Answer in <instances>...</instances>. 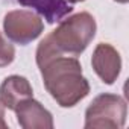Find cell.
<instances>
[{"mask_svg":"<svg viewBox=\"0 0 129 129\" xmlns=\"http://www.w3.org/2000/svg\"><path fill=\"white\" fill-rule=\"evenodd\" d=\"M17 2L23 6L32 8L47 20V23H59L66 15H69L73 8L70 3H67L66 0H17Z\"/></svg>","mask_w":129,"mask_h":129,"instance_id":"8","label":"cell"},{"mask_svg":"<svg viewBox=\"0 0 129 129\" xmlns=\"http://www.w3.org/2000/svg\"><path fill=\"white\" fill-rule=\"evenodd\" d=\"M40 72L47 93L61 108H73L90 93V84L76 58L56 56L41 66Z\"/></svg>","mask_w":129,"mask_h":129,"instance_id":"2","label":"cell"},{"mask_svg":"<svg viewBox=\"0 0 129 129\" xmlns=\"http://www.w3.org/2000/svg\"><path fill=\"white\" fill-rule=\"evenodd\" d=\"M17 121L23 129H52L53 117L38 100L27 97L21 100L14 109Z\"/></svg>","mask_w":129,"mask_h":129,"instance_id":"6","label":"cell"},{"mask_svg":"<svg viewBox=\"0 0 129 129\" xmlns=\"http://www.w3.org/2000/svg\"><path fill=\"white\" fill-rule=\"evenodd\" d=\"M67 3H70V5H73V3H79V2H84V0H66Z\"/></svg>","mask_w":129,"mask_h":129,"instance_id":"11","label":"cell"},{"mask_svg":"<svg viewBox=\"0 0 129 129\" xmlns=\"http://www.w3.org/2000/svg\"><path fill=\"white\" fill-rule=\"evenodd\" d=\"M91 66L94 73L100 78L103 84L112 85L121 72V56L118 50L111 44L100 43L93 52Z\"/></svg>","mask_w":129,"mask_h":129,"instance_id":"5","label":"cell"},{"mask_svg":"<svg viewBox=\"0 0 129 129\" xmlns=\"http://www.w3.org/2000/svg\"><path fill=\"white\" fill-rule=\"evenodd\" d=\"M15 59V47L0 32V69L8 67Z\"/></svg>","mask_w":129,"mask_h":129,"instance_id":"9","label":"cell"},{"mask_svg":"<svg viewBox=\"0 0 129 129\" xmlns=\"http://www.w3.org/2000/svg\"><path fill=\"white\" fill-rule=\"evenodd\" d=\"M97 24L90 12H78L61 20L55 30L44 37L37 47L38 69L50 59L69 53L79 56L96 37Z\"/></svg>","mask_w":129,"mask_h":129,"instance_id":"1","label":"cell"},{"mask_svg":"<svg viewBox=\"0 0 129 129\" xmlns=\"http://www.w3.org/2000/svg\"><path fill=\"white\" fill-rule=\"evenodd\" d=\"M127 105L118 94L103 93L93 99L85 111V129H120L126 124Z\"/></svg>","mask_w":129,"mask_h":129,"instance_id":"3","label":"cell"},{"mask_svg":"<svg viewBox=\"0 0 129 129\" xmlns=\"http://www.w3.org/2000/svg\"><path fill=\"white\" fill-rule=\"evenodd\" d=\"M32 96H34L32 85L24 76H18V75L8 76L3 79L2 85H0V102L5 108L11 111H14L21 100Z\"/></svg>","mask_w":129,"mask_h":129,"instance_id":"7","label":"cell"},{"mask_svg":"<svg viewBox=\"0 0 129 129\" xmlns=\"http://www.w3.org/2000/svg\"><path fill=\"white\" fill-rule=\"evenodd\" d=\"M114 2H117V3H127L129 0H114Z\"/></svg>","mask_w":129,"mask_h":129,"instance_id":"12","label":"cell"},{"mask_svg":"<svg viewBox=\"0 0 129 129\" xmlns=\"http://www.w3.org/2000/svg\"><path fill=\"white\" fill-rule=\"evenodd\" d=\"M5 106L2 105V102H0V129H6L8 127V124H6V121H5Z\"/></svg>","mask_w":129,"mask_h":129,"instance_id":"10","label":"cell"},{"mask_svg":"<svg viewBox=\"0 0 129 129\" xmlns=\"http://www.w3.org/2000/svg\"><path fill=\"white\" fill-rule=\"evenodd\" d=\"M3 30L9 41L26 46L35 41L44 30V23L41 15L27 11V9H15L9 11L3 18Z\"/></svg>","mask_w":129,"mask_h":129,"instance_id":"4","label":"cell"}]
</instances>
